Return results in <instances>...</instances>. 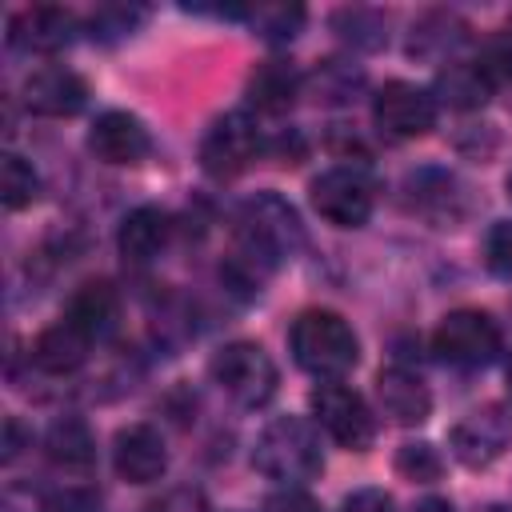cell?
<instances>
[{
	"instance_id": "cell-1",
	"label": "cell",
	"mask_w": 512,
	"mask_h": 512,
	"mask_svg": "<svg viewBox=\"0 0 512 512\" xmlns=\"http://www.w3.org/2000/svg\"><path fill=\"white\" fill-rule=\"evenodd\" d=\"M296 244H300V220H296L292 204H284L280 196L264 192V196H256V200H248L240 208L228 276L240 288H256L284 256H292Z\"/></svg>"
},
{
	"instance_id": "cell-2",
	"label": "cell",
	"mask_w": 512,
	"mask_h": 512,
	"mask_svg": "<svg viewBox=\"0 0 512 512\" xmlns=\"http://www.w3.org/2000/svg\"><path fill=\"white\" fill-rule=\"evenodd\" d=\"M292 360L316 380H340L360 360V340L352 324L332 308H304L288 328Z\"/></svg>"
},
{
	"instance_id": "cell-3",
	"label": "cell",
	"mask_w": 512,
	"mask_h": 512,
	"mask_svg": "<svg viewBox=\"0 0 512 512\" xmlns=\"http://www.w3.org/2000/svg\"><path fill=\"white\" fill-rule=\"evenodd\" d=\"M252 464L268 480L280 484H304L320 476L324 456H320V436L304 416H276L260 428L252 444Z\"/></svg>"
},
{
	"instance_id": "cell-4",
	"label": "cell",
	"mask_w": 512,
	"mask_h": 512,
	"mask_svg": "<svg viewBox=\"0 0 512 512\" xmlns=\"http://www.w3.org/2000/svg\"><path fill=\"white\" fill-rule=\"evenodd\" d=\"M308 200L328 224L360 228V224H368V216L376 208V180L360 164H336L312 180Z\"/></svg>"
},
{
	"instance_id": "cell-5",
	"label": "cell",
	"mask_w": 512,
	"mask_h": 512,
	"mask_svg": "<svg viewBox=\"0 0 512 512\" xmlns=\"http://www.w3.org/2000/svg\"><path fill=\"white\" fill-rule=\"evenodd\" d=\"M208 372H212V380H216L236 404H244V408H260V404H268V400L276 396V364H272V356H268L260 344H252V340H232V344H224V348L212 356Z\"/></svg>"
},
{
	"instance_id": "cell-6",
	"label": "cell",
	"mask_w": 512,
	"mask_h": 512,
	"mask_svg": "<svg viewBox=\"0 0 512 512\" xmlns=\"http://www.w3.org/2000/svg\"><path fill=\"white\" fill-rule=\"evenodd\" d=\"M432 352L452 368H484L500 352V324L480 308H456L436 324Z\"/></svg>"
},
{
	"instance_id": "cell-7",
	"label": "cell",
	"mask_w": 512,
	"mask_h": 512,
	"mask_svg": "<svg viewBox=\"0 0 512 512\" xmlns=\"http://www.w3.org/2000/svg\"><path fill=\"white\" fill-rule=\"evenodd\" d=\"M316 424L348 452H364L376 436V420L372 408L364 404V396L356 388H348L344 380H320V388H312L308 396Z\"/></svg>"
},
{
	"instance_id": "cell-8",
	"label": "cell",
	"mask_w": 512,
	"mask_h": 512,
	"mask_svg": "<svg viewBox=\"0 0 512 512\" xmlns=\"http://www.w3.org/2000/svg\"><path fill=\"white\" fill-rule=\"evenodd\" d=\"M260 148H264V136H260L256 120L248 112H228L204 132L200 168L208 176H216V180H228V176H240L244 168H252Z\"/></svg>"
},
{
	"instance_id": "cell-9",
	"label": "cell",
	"mask_w": 512,
	"mask_h": 512,
	"mask_svg": "<svg viewBox=\"0 0 512 512\" xmlns=\"http://www.w3.org/2000/svg\"><path fill=\"white\" fill-rule=\"evenodd\" d=\"M372 120L392 140H416L436 124V96L408 80H388L372 96Z\"/></svg>"
},
{
	"instance_id": "cell-10",
	"label": "cell",
	"mask_w": 512,
	"mask_h": 512,
	"mask_svg": "<svg viewBox=\"0 0 512 512\" xmlns=\"http://www.w3.org/2000/svg\"><path fill=\"white\" fill-rule=\"evenodd\" d=\"M512 444V416L500 404H484L472 408L468 416H460L448 432V448L460 464L468 468H488L496 464Z\"/></svg>"
},
{
	"instance_id": "cell-11",
	"label": "cell",
	"mask_w": 512,
	"mask_h": 512,
	"mask_svg": "<svg viewBox=\"0 0 512 512\" xmlns=\"http://www.w3.org/2000/svg\"><path fill=\"white\" fill-rule=\"evenodd\" d=\"M20 100H24L28 112L60 120V116H76V112L84 108L88 84H84V76H76V72L64 68V64H44V68H36V72L24 80Z\"/></svg>"
},
{
	"instance_id": "cell-12",
	"label": "cell",
	"mask_w": 512,
	"mask_h": 512,
	"mask_svg": "<svg viewBox=\"0 0 512 512\" xmlns=\"http://www.w3.org/2000/svg\"><path fill=\"white\" fill-rule=\"evenodd\" d=\"M88 148L96 160L124 168V164H140L152 152V132L144 128L140 116L116 108V112L96 116V124L88 128Z\"/></svg>"
},
{
	"instance_id": "cell-13",
	"label": "cell",
	"mask_w": 512,
	"mask_h": 512,
	"mask_svg": "<svg viewBox=\"0 0 512 512\" xmlns=\"http://www.w3.org/2000/svg\"><path fill=\"white\" fill-rule=\"evenodd\" d=\"M76 36V16L68 8L56 4H36V8H20L8 20V44L20 52H60L64 44H72Z\"/></svg>"
},
{
	"instance_id": "cell-14",
	"label": "cell",
	"mask_w": 512,
	"mask_h": 512,
	"mask_svg": "<svg viewBox=\"0 0 512 512\" xmlns=\"http://www.w3.org/2000/svg\"><path fill=\"white\" fill-rule=\"evenodd\" d=\"M112 464L120 472V480L128 484H152L164 476L168 468V448L164 436L152 424H128L116 432L112 440Z\"/></svg>"
},
{
	"instance_id": "cell-15",
	"label": "cell",
	"mask_w": 512,
	"mask_h": 512,
	"mask_svg": "<svg viewBox=\"0 0 512 512\" xmlns=\"http://www.w3.org/2000/svg\"><path fill=\"white\" fill-rule=\"evenodd\" d=\"M376 404L392 424H424L432 412V392L412 368H384L376 376Z\"/></svg>"
},
{
	"instance_id": "cell-16",
	"label": "cell",
	"mask_w": 512,
	"mask_h": 512,
	"mask_svg": "<svg viewBox=\"0 0 512 512\" xmlns=\"http://www.w3.org/2000/svg\"><path fill=\"white\" fill-rule=\"evenodd\" d=\"M168 240H172V220H168V212L156 208V204H144V208L128 212L124 224H120V232H116L120 256H124L128 264H148V260H156V256L168 248Z\"/></svg>"
},
{
	"instance_id": "cell-17",
	"label": "cell",
	"mask_w": 512,
	"mask_h": 512,
	"mask_svg": "<svg viewBox=\"0 0 512 512\" xmlns=\"http://www.w3.org/2000/svg\"><path fill=\"white\" fill-rule=\"evenodd\" d=\"M300 88H304V76L296 72V64L272 56V60H260L252 68V76H248V104L256 112L280 116V112H288L296 104Z\"/></svg>"
},
{
	"instance_id": "cell-18",
	"label": "cell",
	"mask_w": 512,
	"mask_h": 512,
	"mask_svg": "<svg viewBox=\"0 0 512 512\" xmlns=\"http://www.w3.org/2000/svg\"><path fill=\"white\" fill-rule=\"evenodd\" d=\"M64 320H72L88 340H104L120 320V296L108 280H84L64 308Z\"/></svg>"
},
{
	"instance_id": "cell-19",
	"label": "cell",
	"mask_w": 512,
	"mask_h": 512,
	"mask_svg": "<svg viewBox=\"0 0 512 512\" xmlns=\"http://www.w3.org/2000/svg\"><path fill=\"white\" fill-rule=\"evenodd\" d=\"M88 348H92V340L72 324V320H56V324H48L40 336H36V344H32V360L44 368V372H52V376H68V372H76L84 360H88Z\"/></svg>"
},
{
	"instance_id": "cell-20",
	"label": "cell",
	"mask_w": 512,
	"mask_h": 512,
	"mask_svg": "<svg viewBox=\"0 0 512 512\" xmlns=\"http://www.w3.org/2000/svg\"><path fill=\"white\" fill-rule=\"evenodd\" d=\"M492 76L484 72V64L480 60H452L448 68H440V76H436V96L448 104V108H460V112H468V108H480L488 96H492Z\"/></svg>"
},
{
	"instance_id": "cell-21",
	"label": "cell",
	"mask_w": 512,
	"mask_h": 512,
	"mask_svg": "<svg viewBox=\"0 0 512 512\" xmlns=\"http://www.w3.org/2000/svg\"><path fill=\"white\" fill-rule=\"evenodd\" d=\"M44 452H48L52 464L80 472V468H88V464L96 460V440H92V432H88V424H84L80 416H64V420H56V424L48 428Z\"/></svg>"
},
{
	"instance_id": "cell-22",
	"label": "cell",
	"mask_w": 512,
	"mask_h": 512,
	"mask_svg": "<svg viewBox=\"0 0 512 512\" xmlns=\"http://www.w3.org/2000/svg\"><path fill=\"white\" fill-rule=\"evenodd\" d=\"M468 24L452 12H428L420 24H412V44L408 52L412 56H444L448 48H456L464 40Z\"/></svg>"
},
{
	"instance_id": "cell-23",
	"label": "cell",
	"mask_w": 512,
	"mask_h": 512,
	"mask_svg": "<svg viewBox=\"0 0 512 512\" xmlns=\"http://www.w3.org/2000/svg\"><path fill=\"white\" fill-rule=\"evenodd\" d=\"M36 196H40V176H36V168H32L24 156L4 152V156H0V200H4V208H8V212H20V208H28Z\"/></svg>"
},
{
	"instance_id": "cell-24",
	"label": "cell",
	"mask_w": 512,
	"mask_h": 512,
	"mask_svg": "<svg viewBox=\"0 0 512 512\" xmlns=\"http://www.w3.org/2000/svg\"><path fill=\"white\" fill-rule=\"evenodd\" d=\"M332 28H336V36L340 40H348V44H356V48H380L384 44V28H388V20L376 12V8H340L336 16H332Z\"/></svg>"
},
{
	"instance_id": "cell-25",
	"label": "cell",
	"mask_w": 512,
	"mask_h": 512,
	"mask_svg": "<svg viewBox=\"0 0 512 512\" xmlns=\"http://www.w3.org/2000/svg\"><path fill=\"white\" fill-rule=\"evenodd\" d=\"M248 16H252V28L272 44L292 40L300 32V24H304V8L300 4H264V8H256Z\"/></svg>"
},
{
	"instance_id": "cell-26",
	"label": "cell",
	"mask_w": 512,
	"mask_h": 512,
	"mask_svg": "<svg viewBox=\"0 0 512 512\" xmlns=\"http://www.w3.org/2000/svg\"><path fill=\"white\" fill-rule=\"evenodd\" d=\"M396 472H400L404 480L428 484V480H436V476L444 472V460H440V452H436L428 440H416V444H404V448L396 452Z\"/></svg>"
},
{
	"instance_id": "cell-27",
	"label": "cell",
	"mask_w": 512,
	"mask_h": 512,
	"mask_svg": "<svg viewBox=\"0 0 512 512\" xmlns=\"http://www.w3.org/2000/svg\"><path fill=\"white\" fill-rule=\"evenodd\" d=\"M144 8H136V4H104V8H96V16H92V36H100V40H120V36H132L140 24H144Z\"/></svg>"
},
{
	"instance_id": "cell-28",
	"label": "cell",
	"mask_w": 512,
	"mask_h": 512,
	"mask_svg": "<svg viewBox=\"0 0 512 512\" xmlns=\"http://www.w3.org/2000/svg\"><path fill=\"white\" fill-rule=\"evenodd\" d=\"M484 264L496 276L512 280V220H496L488 228V236H484Z\"/></svg>"
},
{
	"instance_id": "cell-29",
	"label": "cell",
	"mask_w": 512,
	"mask_h": 512,
	"mask_svg": "<svg viewBox=\"0 0 512 512\" xmlns=\"http://www.w3.org/2000/svg\"><path fill=\"white\" fill-rule=\"evenodd\" d=\"M356 84H360V72H352V68L340 64V60H328V64H320V72H316V92H320L324 100H348Z\"/></svg>"
},
{
	"instance_id": "cell-30",
	"label": "cell",
	"mask_w": 512,
	"mask_h": 512,
	"mask_svg": "<svg viewBox=\"0 0 512 512\" xmlns=\"http://www.w3.org/2000/svg\"><path fill=\"white\" fill-rule=\"evenodd\" d=\"M264 512H320V508L300 484H284L264 500Z\"/></svg>"
},
{
	"instance_id": "cell-31",
	"label": "cell",
	"mask_w": 512,
	"mask_h": 512,
	"mask_svg": "<svg viewBox=\"0 0 512 512\" xmlns=\"http://www.w3.org/2000/svg\"><path fill=\"white\" fill-rule=\"evenodd\" d=\"M336 512H392V496L384 488H356L340 500Z\"/></svg>"
},
{
	"instance_id": "cell-32",
	"label": "cell",
	"mask_w": 512,
	"mask_h": 512,
	"mask_svg": "<svg viewBox=\"0 0 512 512\" xmlns=\"http://www.w3.org/2000/svg\"><path fill=\"white\" fill-rule=\"evenodd\" d=\"M16 456H20V420L8 416V424H4V460H16Z\"/></svg>"
},
{
	"instance_id": "cell-33",
	"label": "cell",
	"mask_w": 512,
	"mask_h": 512,
	"mask_svg": "<svg viewBox=\"0 0 512 512\" xmlns=\"http://www.w3.org/2000/svg\"><path fill=\"white\" fill-rule=\"evenodd\" d=\"M416 512H452V504L448 500H424Z\"/></svg>"
},
{
	"instance_id": "cell-34",
	"label": "cell",
	"mask_w": 512,
	"mask_h": 512,
	"mask_svg": "<svg viewBox=\"0 0 512 512\" xmlns=\"http://www.w3.org/2000/svg\"><path fill=\"white\" fill-rule=\"evenodd\" d=\"M508 388H512V360H508Z\"/></svg>"
},
{
	"instance_id": "cell-35",
	"label": "cell",
	"mask_w": 512,
	"mask_h": 512,
	"mask_svg": "<svg viewBox=\"0 0 512 512\" xmlns=\"http://www.w3.org/2000/svg\"><path fill=\"white\" fill-rule=\"evenodd\" d=\"M508 196H512V172H508Z\"/></svg>"
}]
</instances>
